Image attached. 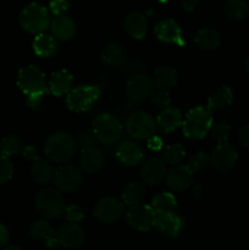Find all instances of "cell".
<instances>
[{"label": "cell", "instance_id": "6da1fadb", "mask_svg": "<svg viewBox=\"0 0 249 250\" xmlns=\"http://www.w3.org/2000/svg\"><path fill=\"white\" fill-rule=\"evenodd\" d=\"M20 26L32 34L44 33L50 26L51 20L48 9L38 2H31L21 10L19 15Z\"/></svg>", "mask_w": 249, "mask_h": 250}, {"label": "cell", "instance_id": "7a4b0ae2", "mask_svg": "<svg viewBox=\"0 0 249 250\" xmlns=\"http://www.w3.org/2000/svg\"><path fill=\"white\" fill-rule=\"evenodd\" d=\"M44 153L49 160L58 164H65L73 158L76 153V141L65 132L54 133L46 139Z\"/></svg>", "mask_w": 249, "mask_h": 250}, {"label": "cell", "instance_id": "3957f363", "mask_svg": "<svg viewBox=\"0 0 249 250\" xmlns=\"http://www.w3.org/2000/svg\"><path fill=\"white\" fill-rule=\"evenodd\" d=\"M124 127L111 114H100L93 120V133L103 146H114L121 139Z\"/></svg>", "mask_w": 249, "mask_h": 250}, {"label": "cell", "instance_id": "277c9868", "mask_svg": "<svg viewBox=\"0 0 249 250\" xmlns=\"http://www.w3.org/2000/svg\"><path fill=\"white\" fill-rule=\"evenodd\" d=\"M212 127V114L207 106H197L190 110L183 121V133L187 138L202 139Z\"/></svg>", "mask_w": 249, "mask_h": 250}, {"label": "cell", "instance_id": "5b68a950", "mask_svg": "<svg viewBox=\"0 0 249 250\" xmlns=\"http://www.w3.org/2000/svg\"><path fill=\"white\" fill-rule=\"evenodd\" d=\"M37 210L45 219H58L65 212L66 203L60 192L51 188H44L36 194L34 199Z\"/></svg>", "mask_w": 249, "mask_h": 250}, {"label": "cell", "instance_id": "8992f818", "mask_svg": "<svg viewBox=\"0 0 249 250\" xmlns=\"http://www.w3.org/2000/svg\"><path fill=\"white\" fill-rule=\"evenodd\" d=\"M17 85L20 89L27 95H44L48 87H46L45 75L41 71V68L34 65L22 67L19 71L17 76Z\"/></svg>", "mask_w": 249, "mask_h": 250}, {"label": "cell", "instance_id": "52a82bcc", "mask_svg": "<svg viewBox=\"0 0 249 250\" xmlns=\"http://www.w3.org/2000/svg\"><path fill=\"white\" fill-rule=\"evenodd\" d=\"M99 97L100 89L97 85H78L67 94L66 105L72 111L83 112L89 110Z\"/></svg>", "mask_w": 249, "mask_h": 250}, {"label": "cell", "instance_id": "ba28073f", "mask_svg": "<svg viewBox=\"0 0 249 250\" xmlns=\"http://www.w3.org/2000/svg\"><path fill=\"white\" fill-rule=\"evenodd\" d=\"M155 129V120L143 111L134 112L126 121L127 133L133 139H149L154 136Z\"/></svg>", "mask_w": 249, "mask_h": 250}, {"label": "cell", "instance_id": "9c48e42d", "mask_svg": "<svg viewBox=\"0 0 249 250\" xmlns=\"http://www.w3.org/2000/svg\"><path fill=\"white\" fill-rule=\"evenodd\" d=\"M156 212L151 205L138 204L127 211V222L132 229L139 232H148L155 226Z\"/></svg>", "mask_w": 249, "mask_h": 250}, {"label": "cell", "instance_id": "30bf717a", "mask_svg": "<svg viewBox=\"0 0 249 250\" xmlns=\"http://www.w3.org/2000/svg\"><path fill=\"white\" fill-rule=\"evenodd\" d=\"M82 180L81 170L72 164L61 165L54 175L56 188L63 193L76 192L82 185Z\"/></svg>", "mask_w": 249, "mask_h": 250}, {"label": "cell", "instance_id": "8fae6325", "mask_svg": "<svg viewBox=\"0 0 249 250\" xmlns=\"http://www.w3.org/2000/svg\"><path fill=\"white\" fill-rule=\"evenodd\" d=\"M124 203L115 198H103L95 204L93 215L102 224H112L121 217Z\"/></svg>", "mask_w": 249, "mask_h": 250}, {"label": "cell", "instance_id": "7c38bea8", "mask_svg": "<svg viewBox=\"0 0 249 250\" xmlns=\"http://www.w3.org/2000/svg\"><path fill=\"white\" fill-rule=\"evenodd\" d=\"M237 159H238V154L236 149L231 144H228V142L217 143L210 156V161L214 168L220 172H228L229 170H232L236 165Z\"/></svg>", "mask_w": 249, "mask_h": 250}, {"label": "cell", "instance_id": "4fadbf2b", "mask_svg": "<svg viewBox=\"0 0 249 250\" xmlns=\"http://www.w3.org/2000/svg\"><path fill=\"white\" fill-rule=\"evenodd\" d=\"M56 241L60 246L68 249H77L85 242V233L77 224L68 222L60 226L56 232Z\"/></svg>", "mask_w": 249, "mask_h": 250}, {"label": "cell", "instance_id": "5bb4252c", "mask_svg": "<svg viewBox=\"0 0 249 250\" xmlns=\"http://www.w3.org/2000/svg\"><path fill=\"white\" fill-rule=\"evenodd\" d=\"M154 83L146 75H134L126 85L127 95L134 102H143L153 95Z\"/></svg>", "mask_w": 249, "mask_h": 250}, {"label": "cell", "instance_id": "9a60e30c", "mask_svg": "<svg viewBox=\"0 0 249 250\" xmlns=\"http://www.w3.org/2000/svg\"><path fill=\"white\" fill-rule=\"evenodd\" d=\"M155 229L161 236L166 238H177L183 229V220L175 211L158 214L155 220Z\"/></svg>", "mask_w": 249, "mask_h": 250}, {"label": "cell", "instance_id": "2e32d148", "mask_svg": "<svg viewBox=\"0 0 249 250\" xmlns=\"http://www.w3.org/2000/svg\"><path fill=\"white\" fill-rule=\"evenodd\" d=\"M194 173L187 165H175L166 175V183L175 192H185L190 187Z\"/></svg>", "mask_w": 249, "mask_h": 250}, {"label": "cell", "instance_id": "e0dca14e", "mask_svg": "<svg viewBox=\"0 0 249 250\" xmlns=\"http://www.w3.org/2000/svg\"><path fill=\"white\" fill-rule=\"evenodd\" d=\"M142 180L149 186H156L166 176L165 161L159 158H151L144 163L141 170Z\"/></svg>", "mask_w": 249, "mask_h": 250}, {"label": "cell", "instance_id": "ac0fdd59", "mask_svg": "<svg viewBox=\"0 0 249 250\" xmlns=\"http://www.w3.org/2000/svg\"><path fill=\"white\" fill-rule=\"evenodd\" d=\"M155 36L163 43L182 44L181 27L175 20H163L155 26Z\"/></svg>", "mask_w": 249, "mask_h": 250}, {"label": "cell", "instance_id": "d6986e66", "mask_svg": "<svg viewBox=\"0 0 249 250\" xmlns=\"http://www.w3.org/2000/svg\"><path fill=\"white\" fill-rule=\"evenodd\" d=\"M103 164H104V156L97 146H88L82 149L80 155V165L84 172H98L102 168Z\"/></svg>", "mask_w": 249, "mask_h": 250}, {"label": "cell", "instance_id": "ffe728a7", "mask_svg": "<svg viewBox=\"0 0 249 250\" xmlns=\"http://www.w3.org/2000/svg\"><path fill=\"white\" fill-rule=\"evenodd\" d=\"M116 158L126 166H136L143 158V150L133 141H124L119 144L116 149Z\"/></svg>", "mask_w": 249, "mask_h": 250}, {"label": "cell", "instance_id": "44dd1931", "mask_svg": "<svg viewBox=\"0 0 249 250\" xmlns=\"http://www.w3.org/2000/svg\"><path fill=\"white\" fill-rule=\"evenodd\" d=\"M73 78L68 71L60 70L51 75L48 83V89L51 94L56 97H61L63 94H68L71 92Z\"/></svg>", "mask_w": 249, "mask_h": 250}, {"label": "cell", "instance_id": "7402d4cb", "mask_svg": "<svg viewBox=\"0 0 249 250\" xmlns=\"http://www.w3.org/2000/svg\"><path fill=\"white\" fill-rule=\"evenodd\" d=\"M182 125V114L176 107L164 109L156 117V126L164 133H170Z\"/></svg>", "mask_w": 249, "mask_h": 250}, {"label": "cell", "instance_id": "603a6c76", "mask_svg": "<svg viewBox=\"0 0 249 250\" xmlns=\"http://www.w3.org/2000/svg\"><path fill=\"white\" fill-rule=\"evenodd\" d=\"M50 29L53 36L59 41H70L76 34V24L66 15L55 16L51 21Z\"/></svg>", "mask_w": 249, "mask_h": 250}, {"label": "cell", "instance_id": "cb8c5ba5", "mask_svg": "<svg viewBox=\"0 0 249 250\" xmlns=\"http://www.w3.org/2000/svg\"><path fill=\"white\" fill-rule=\"evenodd\" d=\"M124 28L132 38L143 39L148 31V22L145 17L139 12H131L124 19Z\"/></svg>", "mask_w": 249, "mask_h": 250}, {"label": "cell", "instance_id": "d4e9b609", "mask_svg": "<svg viewBox=\"0 0 249 250\" xmlns=\"http://www.w3.org/2000/svg\"><path fill=\"white\" fill-rule=\"evenodd\" d=\"M29 234L34 239L45 242L46 246L50 247V248H55L59 244L55 238V231L49 225V222L44 221V220H39V221L33 222L29 226Z\"/></svg>", "mask_w": 249, "mask_h": 250}, {"label": "cell", "instance_id": "484cf974", "mask_svg": "<svg viewBox=\"0 0 249 250\" xmlns=\"http://www.w3.org/2000/svg\"><path fill=\"white\" fill-rule=\"evenodd\" d=\"M58 41L54 36L46 33H41L34 38L33 50L42 58H50L58 51Z\"/></svg>", "mask_w": 249, "mask_h": 250}, {"label": "cell", "instance_id": "4316f807", "mask_svg": "<svg viewBox=\"0 0 249 250\" xmlns=\"http://www.w3.org/2000/svg\"><path fill=\"white\" fill-rule=\"evenodd\" d=\"M232 100H233L232 90L227 85H222L211 97H209L207 107L211 114H214V112L221 111V110L229 106L232 104Z\"/></svg>", "mask_w": 249, "mask_h": 250}, {"label": "cell", "instance_id": "83f0119b", "mask_svg": "<svg viewBox=\"0 0 249 250\" xmlns=\"http://www.w3.org/2000/svg\"><path fill=\"white\" fill-rule=\"evenodd\" d=\"M177 71L171 66H161L158 67L154 72V84L159 89L167 90L170 88L175 87L177 83Z\"/></svg>", "mask_w": 249, "mask_h": 250}, {"label": "cell", "instance_id": "f1b7e54d", "mask_svg": "<svg viewBox=\"0 0 249 250\" xmlns=\"http://www.w3.org/2000/svg\"><path fill=\"white\" fill-rule=\"evenodd\" d=\"M100 60L104 65L110 66V67H119L124 60V48L117 43H109L102 50Z\"/></svg>", "mask_w": 249, "mask_h": 250}, {"label": "cell", "instance_id": "f546056e", "mask_svg": "<svg viewBox=\"0 0 249 250\" xmlns=\"http://www.w3.org/2000/svg\"><path fill=\"white\" fill-rule=\"evenodd\" d=\"M31 175L34 182L39 183V185H45V183H49L53 180L55 172H54V168L50 163L43 160V159L37 158L36 160H33V165L31 167Z\"/></svg>", "mask_w": 249, "mask_h": 250}, {"label": "cell", "instance_id": "4dcf8cb0", "mask_svg": "<svg viewBox=\"0 0 249 250\" xmlns=\"http://www.w3.org/2000/svg\"><path fill=\"white\" fill-rule=\"evenodd\" d=\"M195 44L203 50H214L220 45L221 37L214 28H203L198 31L194 38Z\"/></svg>", "mask_w": 249, "mask_h": 250}, {"label": "cell", "instance_id": "1f68e13d", "mask_svg": "<svg viewBox=\"0 0 249 250\" xmlns=\"http://www.w3.org/2000/svg\"><path fill=\"white\" fill-rule=\"evenodd\" d=\"M144 197H145V188H144V186L141 182H137V181L129 182L124 188V192L121 194L122 203L128 205V207H134V205L141 204Z\"/></svg>", "mask_w": 249, "mask_h": 250}, {"label": "cell", "instance_id": "d6a6232c", "mask_svg": "<svg viewBox=\"0 0 249 250\" xmlns=\"http://www.w3.org/2000/svg\"><path fill=\"white\" fill-rule=\"evenodd\" d=\"M176 207H177V200H176L175 195L168 192L160 193L151 200V208L156 212V215L175 211Z\"/></svg>", "mask_w": 249, "mask_h": 250}, {"label": "cell", "instance_id": "836d02e7", "mask_svg": "<svg viewBox=\"0 0 249 250\" xmlns=\"http://www.w3.org/2000/svg\"><path fill=\"white\" fill-rule=\"evenodd\" d=\"M225 15L229 20L239 21L247 16L249 11V6L244 0H227L224 6Z\"/></svg>", "mask_w": 249, "mask_h": 250}, {"label": "cell", "instance_id": "e575fe53", "mask_svg": "<svg viewBox=\"0 0 249 250\" xmlns=\"http://www.w3.org/2000/svg\"><path fill=\"white\" fill-rule=\"evenodd\" d=\"M186 155V150L181 144L175 143L166 146L164 150V161L170 165H178Z\"/></svg>", "mask_w": 249, "mask_h": 250}, {"label": "cell", "instance_id": "d590c367", "mask_svg": "<svg viewBox=\"0 0 249 250\" xmlns=\"http://www.w3.org/2000/svg\"><path fill=\"white\" fill-rule=\"evenodd\" d=\"M20 148H21V142L14 134H10V136L4 137L1 139V143H0V151H1V155L9 156L15 155L20 151Z\"/></svg>", "mask_w": 249, "mask_h": 250}, {"label": "cell", "instance_id": "8d00e7d4", "mask_svg": "<svg viewBox=\"0 0 249 250\" xmlns=\"http://www.w3.org/2000/svg\"><path fill=\"white\" fill-rule=\"evenodd\" d=\"M209 156H208L204 151H198V153H195L194 155L189 159V163L187 164V166L193 173H197L205 170V168L208 167V165H209Z\"/></svg>", "mask_w": 249, "mask_h": 250}, {"label": "cell", "instance_id": "74e56055", "mask_svg": "<svg viewBox=\"0 0 249 250\" xmlns=\"http://www.w3.org/2000/svg\"><path fill=\"white\" fill-rule=\"evenodd\" d=\"M229 133H231V127L227 122L219 121L212 125L211 134L216 139L217 143H227Z\"/></svg>", "mask_w": 249, "mask_h": 250}, {"label": "cell", "instance_id": "f35d334b", "mask_svg": "<svg viewBox=\"0 0 249 250\" xmlns=\"http://www.w3.org/2000/svg\"><path fill=\"white\" fill-rule=\"evenodd\" d=\"M14 175V165L9 158L0 155V185L9 182Z\"/></svg>", "mask_w": 249, "mask_h": 250}, {"label": "cell", "instance_id": "ab89813d", "mask_svg": "<svg viewBox=\"0 0 249 250\" xmlns=\"http://www.w3.org/2000/svg\"><path fill=\"white\" fill-rule=\"evenodd\" d=\"M151 100H153L154 104L156 105L158 107H160V109H167V107H170L171 105V97L170 94H168L167 90H164V89H160L158 90V92L153 93V95H151Z\"/></svg>", "mask_w": 249, "mask_h": 250}, {"label": "cell", "instance_id": "60d3db41", "mask_svg": "<svg viewBox=\"0 0 249 250\" xmlns=\"http://www.w3.org/2000/svg\"><path fill=\"white\" fill-rule=\"evenodd\" d=\"M63 214L66 215V217H67L68 221L73 222V224L81 222L83 219H84V212H83V210L76 204L67 205Z\"/></svg>", "mask_w": 249, "mask_h": 250}, {"label": "cell", "instance_id": "b9f144b4", "mask_svg": "<svg viewBox=\"0 0 249 250\" xmlns=\"http://www.w3.org/2000/svg\"><path fill=\"white\" fill-rule=\"evenodd\" d=\"M71 7L70 0H50L49 2V9L53 12L55 16H60V15H65Z\"/></svg>", "mask_w": 249, "mask_h": 250}, {"label": "cell", "instance_id": "7bdbcfd3", "mask_svg": "<svg viewBox=\"0 0 249 250\" xmlns=\"http://www.w3.org/2000/svg\"><path fill=\"white\" fill-rule=\"evenodd\" d=\"M78 139H80V143L82 144L83 148L84 146H94V142H95V136L93 132H89V131H83L80 133V137H78Z\"/></svg>", "mask_w": 249, "mask_h": 250}, {"label": "cell", "instance_id": "ee69618b", "mask_svg": "<svg viewBox=\"0 0 249 250\" xmlns=\"http://www.w3.org/2000/svg\"><path fill=\"white\" fill-rule=\"evenodd\" d=\"M26 104L29 109L39 110L43 106V95H32V97H27Z\"/></svg>", "mask_w": 249, "mask_h": 250}, {"label": "cell", "instance_id": "f6af8a7d", "mask_svg": "<svg viewBox=\"0 0 249 250\" xmlns=\"http://www.w3.org/2000/svg\"><path fill=\"white\" fill-rule=\"evenodd\" d=\"M238 138L239 142H241L246 148L249 149V125H246V126L242 127L241 131H239Z\"/></svg>", "mask_w": 249, "mask_h": 250}, {"label": "cell", "instance_id": "bcb514c9", "mask_svg": "<svg viewBox=\"0 0 249 250\" xmlns=\"http://www.w3.org/2000/svg\"><path fill=\"white\" fill-rule=\"evenodd\" d=\"M199 4H200V0H183L182 7L185 11L192 12L199 6Z\"/></svg>", "mask_w": 249, "mask_h": 250}, {"label": "cell", "instance_id": "7dc6e473", "mask_svg": "<svg viewBox=\"0 0 249 250\" xmlns=\"http://www.w3.org/2000/svg\"><path fill=\"white\" fill-rule=\"evenodd\" d=\"M148 146L151 150H160L163 148V142H161V139L159 137L153 136L148 139Z\"/></svg>", "mask_w": 249, "mask_h": 250}, {"label": "cell", "instance_id": "c3c4849f", "mask_svg": "<svg viewBox=\"0 0 249 250\" xmlns=\"http://www.w3.org/2000/svg\"><path fill=\"white\" fill-rule=\"evenodd\" d=\"M10 239V233L7 231L6 227L2 224H0V248L4 246H6V243Z\"/></svg>", "mask_w": 249, "mask_h": 250}, {"label": "cell", "instance_id": "681fc988", "mask_svg": "<svg viewBox=\"0 0 249 250\" xmlns=\"http://www.w3.org/2000/svg\"><path fill=\"white\" fill-rule=\"evenodd\" d=\"M192 194L195 199H200L203 197V186L200 183H195L192 188Z\"/></svg>", "mask_w": 249, "mask_h": 250}, {"label": "cell", "instance_id": "f907efd6", "mask_svg": "<svg viewBox=\"0 0 249 250\" xmlns=\"http://www.w3.org/2000/svg\"><path fill=\"white\" fill-rule=\"evenodd\" d=\"M24 158L28 159V160H36L37 155H36V150H34L33 146H27L23 151Z\"/></svg>", "mask_w": 249, "mask_h": 250}, {"label": "cell", "instance_id": "816d5d0a", "mask_svg": "<svg viewBox=\"0 0 249 250\" xmlns=\"http://www.w3.org/2000/svg\"><path fill=\"white\" fill-rule=\"evenodd\" d=\"M244 67H246L247 73H248V75H249V56H248V58H247L246 63H244Z\"/></svg>", "mask_w": 249, "mask_h": 250}, {"label": "cell", "instance_id": "f5cc1de1", "mask_svg": "<svg viewBox=\"0 0 249 250\" xmlns=\"http://www.w3.org/2000/svg\"><path fill=\"white\" fill-rule=\"evenodd\" d=\"M5 250H22V249L20 248V247H17V246H11V247H7V248Z\"/></svg>", "mask_w": 249, "mask_h": 250}]
</instances>
